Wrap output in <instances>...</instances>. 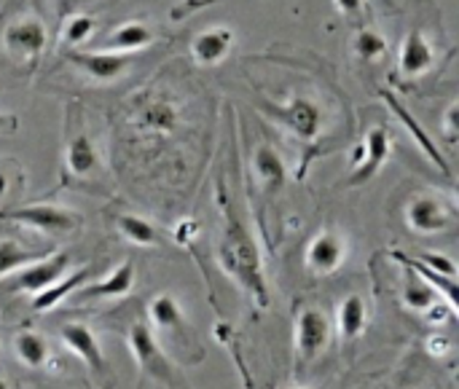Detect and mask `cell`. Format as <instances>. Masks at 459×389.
I'll return each instance as SVG.
<instances>
[{"label": "cell", "mask_w": 459, "mask_h": 389, "mask_svg": "<svg viewBox=\"0 0 459 389\" xmlns=\"http://www.w3.org/2000/svg\"><path fill=\"white\" fill-rule=\"evenodd\" d=\"M234 43V32L229 27H215V30H204L202 35L194 38L191 43V54L196 59V65L202 67H215L218 62H223L231 51Z\"/></svg>", "instance_id": "9a60e30c"}, {"label": "cell", "mask_w": 459, "mask_h": 389, "mask_svg": "<svg viewBox=\"0 0 459 389\" xmlns=\"http://www.w3.org/2000/svg\"><path fill=\"white\" fill-rule=\"evenodd\" d=\"M118 231L126 242L137 245V247H153L159 245V231L153 223H148L140 215H118Z\"/></svg>", "instance_id": "484cf974"}, {"label": "cell", "mask_w": 459, "mask_h": 389, "mask_svg": "<svg viewBox=\"0 0 459 389\" xmlns=\"http://www.w3.org/2000/svg\"><path fill=\"white\" fill-rule=\"evenodd\" d=\"M339 5V11L344 13H358L360 11V0H333Z\"/></svg>", "instance_id": "d6a6232c"}, {"label": "cell", "mask_w": 459, "mask_h": 389, "mask_svg": "<svg viewBox=\"0 0 459 389\" xmlns=\"http://www.w3.org/2000/svg\"><path fill=\"white\" fill-rule=\"evenodd\" d=\"M457 113H459L457 105H452V108H449V113H446V132H449V137H455V134H457Z\"/></svg>", "instance_id": "1f68e13d"}, {"label": "cell", "mask_w": 459, "mask_h": 389, "mask_svg": "<svg viewBox=\"0 0 459 389\" xmlns=\"http://www.w3.org/2000/svg\"><path fill=\"white\" fill-rule=\"evenodd\" d=\"M266 110L280 118V124H285L293 134H299L301 140H315L323 132L325 124V113L317 102H312L309 97H290L285 105H266Z\"/></svg>", "instance_id": "5b68a950"}, {"label": "cell", "mask_w": 459, "mask_h": 389, "mask_svg": "<svg viewBox=\"0 0 459 389\" xmlns=\"http://www.w3.org/2000/svg\"><path fill=\"white\" fill-rule=\"evenodd\" d=\"M151 43H153V30L148 24H143V22H126L110 35V48L121 51V54L148 48Z\"/></svg>", "instance_id": "d4e9b609"}, {"label": "cell", "mask_w": 459, "mask_h": 389, "mask_svg": "<svg viewBox=\"0 0 459 389\" xmlns=\"http://www.w3.org/2000/svg\"><path fill=\"white\" fill-rule=\"evenodd\" d=\"M91 280V269H78L73 277H62V280H56L54 285H48L46 290H40V293H35V301H32V309L35 312H48V309H54L56 304H62L67 296H73L81 285H86Z\"/></svg>", "instance_id": "44dd1931"}, {"label": "cell", "mask_w": 459, "mask_h": 389, "mask_svg": "<svg viewBox=\"0 0 459 389\" xmlns=\"http://www.w3.org/2000/svg\"><path fill=\"white\" fill-rule=\"evenodd\" d=\"M94 24H97V22H94L91 16H86V13H78V16L67 19V24H65V40L73 43V46L86 43L89 35L94 32Z\"/></svg>", "instance_id": "f1b7e54d"}, {"label": "cell", "mask_w": 459, "mask_h": 389, "mask_svg": "<svg viewBox=\"0 0 459 389\" xmlns=\"http://www.w3.org/2000/svg\"><path fill=\"white\" fill-rule=\"evenodd\" d=\"M368 325V307L360 296H347L339 307V315H336V331L344 341H355L363 336Z\"/></svg>", "instance_id": "ffe728a7"}, {"label": "cell", "mask_w": 459, "mask_h": 389, "mask_svg": "<svg viewBox=\"0 0 459 389\" xmlns=\"http://www.w3.org/2000/svg\"><path fill=\"white\" fill-rule=\"evenodd\" d=\"M428 347H430V352L433 355H446L452 347H449V339H444V336H433L430 341H428Z\"/></svg>", "instance_id": "4dcf8cb0"}, {"label": "cell", "mask_w": 459, "mask_h": 389, "mask_svg": "<svg viewBox=\"0 0 459 389\" xmlns=\"http://www.w3.org/2000/svg\"><path fill=\"white\" fill-rule=\"evenodd\" d=\"M390 159V134L385 126H374L366 134L363 148L358 151V167L350 177L352 186H363L368 183L374 175H379V169L385 167V161Z\"/></svg>", "instance_id": "9c48e42d"}, {"label": "cell", "mask_w": 459, "mask_h": 389, "mask_svg": "<svg viewBox=\"0 0 459 389\" xmlns=\"http://www.w3.org/2000/svg\"><path fill=\"white\" fill-rule=\"evenodd\" d=\"M382 97L387 99V105L393 108V113H395V116L401 118V124H403V126H406V129L411 132V137H414V140L420 143V148L425 151V156H428V159H430L433 164H438V167H441V169H444V172L449 175V172H452V169H449V164L444 161V156L438 153L436 143H433V140L428 137V132L422 129V124H420V121H414V116L409 113V108H406V105H403V102H401L398 97H393L390 91H385Z\"/></svg>", "instance_id": "d6986e66"}, {"label": "cell", "mask_w": 459, "mask_h": 389, "mask_svg": "<svg viewBox=\"0 0 459 389\" xmlns=\"http://www.w3.org/2000/svg\"><path fill=\"white\" fill-rule=\"evenodd\" d=\"M436 62L433 46L428 43L422 30H411L403 43H401V73L409 78H417L422 73H428Z\"/></svg>", "instance_id": "e0dca14e"}, {"label": "cell", "mask_w": 459, "mask_h": 389, "mask_svg": "<svg viewBox=\"0 0 459 389\" xmlns=\"http://www.w3.org/2000/svg\"><path fill=\"white\" fill-rule=\"evenodd\" d=\"M221 264L226 266V272L231 277H237L250 290V296L255 298L258 307L269 304V290H266V282H264L258 247H255L250 231L245 229V223L237 218V212L231 207L226 210V226H223V242H221Z\"/></svg>", "instance_id": "6da1fadb"}, {"label": "cell", "mask_w": 459, "mask_h": 389, "mask_svg": "<svg viewBox=\"0 0 459 389\" xmlns=\"http://www.w3.org/2000/svg\"><path fill=\"white\" fill-rule=\"evenodd\" d=\"M5 194H8V177H5V175L0 172V199H3Z\"/></svg>", "instance_id": "e575fe53"}, {"label": "cell", "mask_w": 459, "mask_h": 389, "mask_svg": "<svg viewBox=\"0 0 459 389\" xmlns=\"http://www.w3.org/2000/svg\"><path fill=\"white\" fill-rule=\"evenodd\" d=\"M148 317H151V331L159 333V336H186L188 339V323H186V315L180 309V304L172 298V296H156L151 304H148Z\"/></svg>", "instance_id": "5bb4252c"}, {"label": "cell", "mask_w": 459, "mask_h": 389, "mask_svg": "<svg viewBox=\"0 0 459 389\" xmlns=\"http://www.w3.org/2000/svg\"><path fill=\"white\" fill-rule=\"evenodd\" d=\"M19 126V121L8 113H0V132H13Z\"/></svg>", "instance_id": "836d02e7"}, {"label": "cell", "mask_w": 459, "mask_h": 389, "mask_svg": "<svg viewBox=\"0 0 459 389\" xmlns=\"http://www.w3.org/2000/svg\"><path fill=\"white\" fill-rule=\"evenodd\" d=\"M420 264L428 266L430 272L441 274V277L457 280V266H455V261H452L449 255H441V253H422V255H420Z\"/></svg>", "instance_id": "f546056e"}, {"label": "cell", "mask_w": 459, "mask_h": 389, "mask_svg": "<svg viewBox=\"0 0 459 389\" xmlns=\"http://www.w3.org/2000/svg\"><path fill=\"white\" fill-rule=\"evenodd\" d=\"M253 172L258 175V180L266 188H280L288 177L285 172V161L282 156L272 148V145H261L253 156Z\"/></svg>", "instance_id": "603a6c76"}, {"label": "cell", "mask_w": 459, "mask_h": 389, "mask_svg": "<svg viewBox=\"0 0 459 389\" xmlns=\"http://www.w3.org/2000/svg\"><path fill=\"white\" fill-rule=\"evenodd\" d=\"M355 51L363 62H377L387 54V40L377 30H360L355 35Z\"/></svg>", "instance_id": "83f0119b"}, {"label": "cell", "mask_w": 459, "mask_h": 389, "mask_svg": "<svg viewBox=\"0 0 459 389\" xmlns=\"http://www.w3.org/2000/svg\"><path fill=\"white\" fill-rule=\"evenodd\" d=\"M290 389H304V387H290Z\"/></svg>", "instance_id": "8d00e7d4"}, {"label": "cell", "mask_w": 459, "mask_h": 389, "mask_svg": "<svg viewBox=\"0 0 459 389\" xmlns=\"http://www.w3.org/2000/svg\"><path fill=\"white\" fill-rule=\"evenodd\" d=\"M59 339H62V344H65L73 355H78V358L86 363V368L97 376V382H100L102 387H110V385H113V376H110V371H108V360H105V355H102L100 339H97V333H94L89 325H83V323H70V325H65V328L59 331Z\"/></svg>", "instance_id": "277c9868"}, {"label": "cell", "mask_w": 459, "mask_h": 389, "mask_svg": "<svg viewBox=\"0 0 459 389\" xmlns=\"http://www.w3.org/2000/svg\"><path fill=\"white\" fill-rule=\"evenodd\" d=\"M129 350H132V358L137 363V368L145 374V376H153L156 382H161L164 387H178L180 385V376L178 371L172 368L169 358L164 355V350L159 347V339L156 333L151 331L148 323H134L129 328V339H126Z\"/></svg>", "instance_id": "7a4b0ae2"}, {"label": "cell", "mask_w": 459, "mask_h": 389, "mask_svg": "<svg viewBox=\"0 0 459 389\" xmlns=\"http://www.w3.org/2000/svg\"><path fill=\"white\" fill-rule=\"evenodd\" d=\"M414 274H417V272H414ZM438 301H441V293H438L428 280H422L420 274L406 280V285H403V304H406L409 309L428 312V309L436 307Z\"/></svg>", "instance_id": "4316f807"}, {"label": "cell", "mask_w": 459, "mask_h": 389, "mask_svg": "<svg viewBox=\"0 0 459 389\" xmlns=\"http://www.w3.org/2000/svg\"><path fill=\"white\" fill-rule=\"evenodd\" d=\"M333 339V325L328 315L317 307H307L296 317V355L301 363L317 360Z\"/></svg>", "instance_id": "3957f363"}, {"label": "cell", "mask_w": 459, "mask_h": 389, "mask_svg": "<svg viewBox=\"0 0 459 389\" xmlns=\"http://www.w3.org/2000/svg\"><path fill=\"white\" fill-rule=\"evenodd\" d=\"M70 269V255L67 253H48L46 258H38L27 266H22L13 274V282L8 285V290L13 293H40L48 285H54L56 280H62Z\"/></svg>", "instance_id": "8992f818"}, {"label": "cell", "mask_w": 459, "mask_h": 389, "mask_svg": "<svg viewBox=\"0 0 459 389\" xmlns=\"http://www.w3.org/2000/svg\"><path fill=\"white\" fill-rule=\"evenodd\" d=\"M406 220L417 234H441L449 229L452 215L446 204L436 196H417L406 207Z\"/></svg>", "instance_id": "30bf717a"}, {"label": "cell", "mask_w": 459, "mask_h": 389, "mask_svg": "<svg viewBox=\"0 0 459 389\" xmlns=\"http://www.w3.org/2000/svg\"><path fill=\"white\" fill-rule=\"evenodd\" d=\"M13 352L16 358L27 366V368H46L48 360H51V347L48 341L35 333V331H22L16 339H13Z\"/></svg>", "instance_id": "7402d4cb"}, {"label": "cell", "mask_w": 459, "mask_h": 389, "mask_svg": "<svg viewBox=\"0 0 459 389\" xmlns=\"http://www.w3.org/2000/svg\"><path fill=\"white\" fill-rule=\"evenodd\" d=\"M70 62H75L86 75H91L94 81H116L132 62L129 54L121 51H86V54H70Z\"/></svg>", "instance_id": "4fadbf2b"}, {"label": "cell", "mask_w": 459, "mask_h": 389, "mask_svg": "<svg viewBox=\"0 0 459 389\" xmlns=\"http://www.w3.org/2000/svg\"><path fill=\"white\" fill-rule=\"evenodd\" d=\"M180 116H178V105L169 102L167 97H148L140 102L137 108V124L145 132H156V134H169L178 126Z\"/></svg>", "instance_id": "2e32d148"}, {"label": "cell", "mask_w": 459, "mask_h": 389, "mask_svg": "<svg viewBox=\"0 0 459 389\" xmlns=\"http://www.w3.org/2000/svg\"><path fill=\"white\" fill-rule=\"evenodd\" d=\"M65 164H67V172L75 175V177H91V175H97V169H100V156H97L94 140H91L89 134L78 132V134L67 143Z\"/></svg>", "instance_id": "ac0fdd59"}, {"label": "cell", "mask_w": 459, "mask_h": 389, "mask_svg": "<svg viewBox=\"0 0 459 389\" xmlns=\"http://www.w3.org/2000/svg\"><path fill=\"white\" fill-rule=\"evenodd\" d=\"M8 220L30 226L40 234H70L81 226V215L56 204H30L8 212Z\"/></svg>", "instance_id": "52a82bcc"}, {"label": "cell", "mask_w": 459, "mask_h": 389, "mask_svg": "<svg viewBox=\"0 0 459 389\" xmlns=\"http://www.w3.org/2000/svg\"><path fill=\"white\" fill-rule=\"evenodd\" d=\"M344 255H347V242L336 231H323L307 247V266L315 274H333L344 264Z\"/></svg>", "instance_id": "8fae6325"}, {"label": "cell", "mask_w": 459, "mask_h": 389, "mask_svg": "<svg viewBox=\"0 0 459 389\" xmlns=\"http://www.w3.org/2000/svg\"><path fill=\"white\" fill-rule=\"evenodd\" d=\"M134 288V264L132 261H124L118 264L108 277L102 280H89L86 285H81L70 301L75 304H83V301H91V298H100V301H113V298H124L129 296Z\"/></svg>", "instance_id": "ba28073f"}, {"label": "cell", "mask_w": 459, "mask_h": 389, "mask_svg": "<svg viewBox=\"0 0 459 389\" xmlns=\"http://www.w3.org/2000/svg\"><path fill=\"white\" fill-rule=\"evenodd\" d=\"M0 389H11V385H8V382H5L3 376H0Z\"/></svg>", "instance_id": "d590c367"}, {"label": "cell", "mask_w": 459, "mask_h": 389, "mask_svg": "<svg viewBox=\"0 0 459 389\" xmlns=\"http://www.w3.org/2000/svg\"><path fill=\"white\" fill-rule=\"evenodd\" d=\"M48 253H54V250L51 247L48 250H27L16 239H0V280L16 274L22 266L32 264L38 258H46Z\"/></svg>", "instance_id": "cb8c5ba5"}, {"label": "cell", "mask_w": 459, "mask_h": 389, "mask_svg": "<svg viewBox=\"0 0 459 389\" xmlns=\"http://www.w3.org/2000/svg\"><path fill=\"white\" fill-rule=\"evenodd\" d=\"M5 46L16 54H24V56H38L46 43H48V32L43 27L40 19L35 16H24V19H16L5 27V35H3Z\"/></svg>", "instance_id": "7c38bea8"}]
</instances>
